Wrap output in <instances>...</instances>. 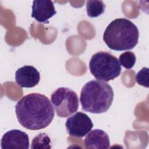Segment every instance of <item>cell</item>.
Segmentation results:
<instances>
[{"instance_id":"cell-4","label":"cell","mask_w":149,"mask_h":149,"mask_svg":"<svg viewBox=\"0 0 149 149\" xmlns=\"http://www.w3.org/2000/svg\"><path fill=\"white\" fill-rule=\"evenodd\" d=\"M89 69L96 79L102 81L114 80L120 75L122 70L118 58L104 51L98 52L91 56Z\"/></svg>"},{"instance_id":"cell-5","label":"cell","mask_w":149,"mask_h":149,"mask_svg":"<svg viewBox=\"0 0 149 149\" xmlns=\"http://www.w3.org/2000/svg\"><path fill=\"white\" fill-rule=\"evenodd\" d=\"M51 102L56 114L61 118L70 116L76 112L79 107L77 94L66 87H59L51 95Z\"/></svg>"},{"instance_id":"cell-14","label":"cell","mask_w":149,"mask_h":149,"mask_svg":"<svg viewBox=\"0 0 149 149\" xmlns=\"http://www.w3.org/2000/svg\"><path fill=\"white\" fill-rule=\"evenodd\" d=\"M148 68H143L136 75V80L137 83L142 86L148 88Z\"/></svg>"},{"instance_id":"cell-12","label":"cell","mask_w":149,"mask_h":149,"mask_svg":"<svg viewBox=\"0 0 149 149\" xmlns=\"http://www.w3.org/2000/svg\"><path fill=\"white\" fill-rule=\"evenodd\" d=\"M51 140L45 133H41L36 136L32 140L31 148H51Z\"/></svg>"},{"instance_id":"cell-7","label":"cell","mask_w":149,"mask_h":149,"mask_svg":"<svg viewBox=\"0 0 149 149\" xmlns=\"http://www.w3.org/2000/svg\"><path fill=\"white\" fill-rule=\"evenodd\" d=\"M29 137L28 134L18 129H13L6 132L1 139L2 149L29 148Z\"/></svg>"},{"instance_id":"cell-13","label":"cell","mask_w":149,"mask_h":149,"mask_svg":"<svg viewBox=\"0 0 149 149\" xmlns=\"http://www.w3.org/2000/svg\"><path fill=\"white\" fill-rule=\"evenodd\" d=\"M136 61L135 54L130 51H126L120 55L119 62L123 68L127 69H132Z\"/></svg>"},{"instance_id":"cell-3","label":"cell","mask_w":149,"mask_h":149,"mask_svg":"<svg viewBox=\"0 0 149 149\" xmlns=\"http://www.w3.org/2000/svg\"><path fill=\"white\" fill-rule=\"evenodd\" d=\"M113 91L107 83L93 80L83 87L80 97L82 109L93 113L106 112L112 105Z\"/></svg>"},{"instance_id":"cell-6","label":"cell","mask_w":149,"mask_h":149,"mask_svg":"<svg viewBox=\"0 0 149 149\" xmlns=\"http://www.w3.org/2000/svg\"><path fill=\"white\" fill-rule=\"evenodd\" d=\"M65 126L70 136L83 137L90 132L93 127V123L86 113L77 112L67 119Z\"/></svg>"},{"instance_id":"cell-11","label":"cell","mask_w":149,"mask_h":149,"mask_svg":"<svg viewBox=\"0 0 149 149\" xmlns=\"http://www.w3.org/2000/svg\"><path fill=\"white\" fill-rule=\"evenodd\" d=\"M105 5L102 1H87L86 2L87 14L90 17H96L105 12Z\"/></svg>"},{"instance_id":"cell-8","label":"cell","mask_w":149,"mask_h":149,"mask_svg":"<svg viewBox=\"0 0 149 149\" xmlns=\"http://www.w3.org/2000/svg\"><path fill=\"white\" fill-rule=\"evenodd\" d=\"M40 80V73L33 66L25 65L19 68L15 73V81L21 87H33L38 84Z\"/></svg>"},{"instance_id":"cell-9","label":"cell","mask_w":149,"mask_h":149,"mask_svg":"<svg viewBox=\"0 0 149 149\" xmlns=\"http://www.w3.org/2000/svg\"><path fill=\"white\" fill-rule=\"evenodd\" d=\"M56 13L52 1L37 0L33 2L31 17L38 22L49 23V19Z\"/></svg>"},{"instance_id":"cell-1","label":"cell","mask_w":149,"mask_h":149,"mask_svg":"<svg viewBox=\"0 0 149 149\" xmlns=\"http://www.w3.org/2000/svg\"><path fill=\"white\" fill-rule=\"evenodd\" d=\"M19 123L24 128L44 129L52 121L55 112L51 102L44 94L31 93L23 97L15 105Z\"/></svg>"},{"instance_id":"cell-2","label":"cell","mask_w":149,"mask_h":149,"mask_svg":"<svg viewBox=\"0 0 149 149\" xmlns=\"http://www.w3.org/2000/svg\"><path fill=\"white\" fill-rule=\"evenodd\" d=\"M139 33L137 27L130 20L118 18L107 27L103 40L112 50L121 51L132 49L137 44Z\"/></svg>"},{"instance_id":"cell-10","label":"cell","mask_w":149,"mask_h":149,"mask_svg":"<svg viewBox=\"0 0 149 149\" xmlns=\"http://www.w3.org/2000/svg\"><path fill=\"white\" fill-rule=\"evenodd\" d=\"M84 144L86 148H109V138L106 132L101 129H94L86 136Z\"/></svg>"}]
</instances>
